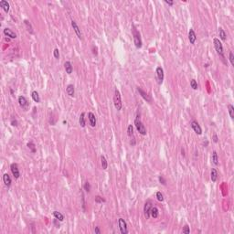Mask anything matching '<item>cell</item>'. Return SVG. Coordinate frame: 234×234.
<instances>
[{
  "instance_id": "obj_1",
  "label": "cell",
  "mask_w": 234,
  "mask_h": 234,
  "mask_svg": "<svg viewBox=\"0 0 234 234\" xmlns=\"http://www.w3.org/2000/svg\"><path fill=\"white\" fill-rule=\"evenodd\" d=\"M114 107L117 111H121L122 107H123V103H122V98H121V94L120 91L117 89H115L114 91Z\"/></svg>"
},
{
  "instance_id": "obj_2",
  "label": "cell",
  "mask_w": 234,
  "mask_h": 234,
  "mask_svg": "<svg viewBox=\"0 0 234 234\" xmlns=\"http://www.w3.org/2000/svg\"><path fill=\"white\" fill-rule=\"evenodd\" d=\"M132 32H133V36H134V42L136 48H141L142 47V39H141L140 37V33L138 32V30L136 29V27L134 26H133V29H132Z\"/></svg>"
},
{
  "instance_id": "obj_3",
  "label": "cell",
  "mask_w": 234,
  "mask_h": 234,
  "mask_svg": "<svg viewBox=\"0 0 234 234\" xmlns=\"http://www.w3.org/2000/svg\"><path fill=\"white\" fill-rule=\"evenodd\" d=\"M134 125H135L136 129L139 132V134H142V135H145L146 134V129H145V127L143 125V123L139 119V116H136L135 120H134Z\"/></svg>"
},
{
  "instance_id": "obj_4",
  "label": "cell",
  "mask_w": 234,
  "mask_h": 234,
  "mask_svg": "<svg viewBox=\"0 0 234 234\" xmlns=\"http://www.w3.org/2000/svg\"><path fill=\"white\" fill-rule=\"evenodd\" d=\"M213 42H214V47H215V49H216L217 53H218L219 56H221V57L224 59L223 47H222V44H221V42L219 41V39H218V38H214Z\"/></svg>"
},
{
  "instance_id": "obj_5",
  "label": "cell",
  "mask_w": 234,
  "mask_h": 234,
  "mask_svg": "<svg viewBox=\"0 0 234 234\" xmlns=\"http://www.w3.org/2000/svg\"><path fill=\"white\" fill-rule=\"evenodd\" d=\"M156 78L158 84H162L164 80V70L161 67H157L156 70Z\"/></svg>"
},
{
  "instance_id": "obj_6",
  "label": "cell",
  "mask_w": 234,
  "mask_h": 234,
  "mask_svg": "<svg viewBox=\"0 0 234 234\" xmlns=\"http://www.w3.org/2000/svg\"><path fill=\"white\" fill-rule=\"evenodd\" d=\"M118 225L120 231L122 234H126L128 233V230H127V224L123 218H119L118 219Z\"/></svg>"
},
{
  "instance_id": "obj_7",
  "label": "cell",
  "mask_w": 234,
  "mask_h": 234,
  "mask_svg": "<svg viewBox=\"0 0 234 234\" xmlns=\"http://www.w3.org/2000/svg\"><path fill=\"white\" fill-rule=\"evenodd\" d=\"M10 169H11V172L12 174H13L14 177L15 178H19L20 176V172H19V169H18V164H16V163H13V164H11V166H10Z\"/></svg>"
},
{
  "instance_id": "obj_8",
  "label": "cell",
  "mask_w": 234,
  "mask_h": 234,
  "mask_svg": "<svg viewBox=\"0 0 234 234\" xmlns=\"http://www.w3.org/2000/svg\"><path fill=\"white\" fill-rule=\"evenodd\" d=\"M18 103H19V106L22 109L24 110H27V107H29V102L26 99L25 96H19L18 97Z\"/></svg>"
},
{
  "instance_id": "obj_9",
  "label": "cell",
  "mask_w": 234,
  "mask_h": 234,
  "mask_svg": "<svg viewBox=\"0 0 234 234\" xmlns=\"http://www.w3.org/2000/svg\"><path fill=\"white\" fill-rule=\"evenodd\" d=\"M152 208V203L151 201H146L144 206V213H145V216L146 218H150V210H151Z\"/></svg>"
},
{
  "instance_id": "obj_10",
  "label": "cell",
  "mask_w": 234,
  "mask_h": 234,
  "mask_svg": "<svg viewBox=\"0 0 234 234\" xmlns=\"http://www.w3.org/2000/svg\"><path fill=\"white\" fill-rule=\"evenodd\" d=\"M72 27H73V30L75 31L77 37H78L80 39H82V34H81V31H80V27H79V26L77 25V23H76L74 20H72Z\"/></svg>"
},
{
  "instance_id": "obj_11",
  "label": "cell",
  "mask_w": 234,
  "mask_h": 234,
  "mask_svg": "<svg viewBox=\"0 0 234 234\" xmlns=\"http://www.w3.org/2000/svg\"><path fill=\"white\" fill-rule=\"evenodd\" d=\"M191 126H192V129L194 130V132L196 133L197 134L200 135V134H202V129H201L200 125H198V122H196V121H192V122H191Z\"/></svg>"
},
{
  "instance_id": "obj_12",
  "label": "cell",
  "mask_w": 234,
  "mask_h": 234,
  "mask_svg": "<svg viewBox=\"0 0 234 234\" xmlns=\"http://www.w3.org/2000/svg\"><path fill=\"white\" fill-rule=\"evenodd\" d=\"M3 33L5 34V36L9 37L10 38H17V34L15 33L13 30H11L10 29H7V27H6V29L3 30Z\"/></svg>"
},
{
  "instance_id": "obj_13",
  "label": "cell",
  "mask_w": 234,
  "mask_h": 234,
  "mask_svg": "<svg viewBox=\"0 0 234 234\" xmlns=\"http://www.w3.org/2000/svg\"><path fill=\"white\" fill-rule=\"evenodd\" d=\"M88 118H89V122H90V125H91V127H95L96 125V117H95V114L91 112H89L88 113Z\"/></svg>"
},
{
  "instance_id": "obj_14",
  "label": "cell",
  "mask_w": 234,
  "mask_h": 234,
  "mask_svg": "<svg viewBox=\"0 0 234 234\" xmlns=\"http://www.w3.org/2000/svg\"><path fill=\"white\" fill-rule=\"evenodd\" d=\"M188 39H189V41H190L191 44H194V43L196 42L197 36H196V33H195L194 29H189V32H188Z\"/></svg>"
},
{
  "instance_id": "obj_15",
  "label": "cell",
  "mask_w": 234,
  "mask_h": 234,
  "mask_svg": "<svg viewBox=\"0 0 234 234\" xmlns=\"http://www.w3.org/2000/svg\"><path fill=\"white\" fill-rule=\"evenodd\" d=\"M137 91H138V92L140 93V95L142 96V97H143V98L145 99L146 102H148V103H151V98H150L149 95H148V94H147L145 91H144L140 87H137Z\"/></svg>"
},
{
  "instance_id": "obj_16",
  "label": "cell",
  "mask_w": 234,
  "mask_h": 234,
  "mask_svg": "<svg viewBox=\"0 0 234 234\" xmlns=\"http://www.w3.org/2000/svg\"><path fill=\"white\" fill-rule=\"evenodd\" d=\"M3 181H4V184L7 186V187H10V186H11V183H12L11 177H10V176H9L7 173L3 175Z\"/></svg>"
},
{
  "instance_id": "obj_17",
  "label": "cell",
  "mask_w": 234,
  "mask_h": 234,
  "mask_svg": "<svg viewBox=\"0 0 234 234\" xmlns=\"http://www.w3.org/2000/svg\"><path fill=\"white\" fill-rule=\"evenodd\" d=\"M0 6H1V7H2L3 10H4L6 13H8L10 6H9V3L7 2V1H6V0H1V1H0Z\"/></svg>"
},
{
  "instance_id": "obj_18",
  "label": "cell",
  "mask_w": 234,
  "mask_h": 234,
  "mask_svg": "<svg viewBox=\"0 0 234 234\" xmlns=\"http://www.w3.org/2000/svg\"><path fill=\"white\" fill-rule=\"evenodd\" d=\"M66 91H67V93L69 96H71V97H73L74 94H75V90H74V86L72 84H69L67 86V88H66Z\"/></svg>"
},
{
  "instance_id": "obj_19",
  "label": "cell",
  "mask_w": 234,
  "mask_h": 234,
  "mask_svg": "<svg viewBox=\"0 0 234 234\" xmlns=\"http://www.w3.org/2000/svg\"><path fill=\"white\" fill-rule=\"evenodd\" d=\"M159 215V211H158V209L156 207H152L151 208V210H150V217L154 218H156L158 217Z\"/></svg>"
},
{
  "instance_id": "obj_20",
  "label": "cell",
  "mask_w": 234,
  "mask_h": 234,
  "mask_svg": "<svg viewBox=\"0 0 234 234\" xmlns=\"http://www.w3.org/2000/svg\"><path fill=\"white\" fill-rule=\"evenodd\" d=\"M218 171H217L216 168H212L211 169V172H210V178H211L212 182H215V181H217V179H218Z\"/></svg>"
},
{
  "instance_id": "obj_21",
  "label": "cell",
  "mask_w": 234,
  "mask_h": 234,
  "mask_svg": "<svg viewBox=\"0 0 234 234\" xmlns=\"http://www.w3.org/2000/svg\"><path fill=\"white\" fill-rule=\"evenodd\" d=\"M64 68H65V71H66V72H67L68 74H71L72 72V63L70 62V61H66V62L64 63Z\"/></svg>"
},
{
  "instance_id": "obj_22",
  "label": "cell",
  "mask_w": 234,
  "mask_h": 234,
  "mask_svg": "<svg viewBox=\"0 0 234 234\" xmlns=\"http://www.w3.org/2000/svg\"><path fill=\"white\" fill-rule=\"evenodd\" d=\"M24 24H25V26H26V27H27V31H29L30 34H34L33 27H32L31 24H30V22H29V20L25 19V20H24Z\"/></svg>"
},
{
  "instance_id": "obj_23",
  "label": "cell",
  "mask_w": 234,
  "mask_h": 234,
  "mask_svg": "<svg viewBox=\"0 0 234 234\" xmlns=\"http://www.w3.org/2000/svg\"><path fill=\"white\" fill-rule=\"evenodd\" d=\"M31 97H32V99H33L34 102H36V103H39L40 102V97H39V95H38V92L37 91H32Z\"/></svg>"
},
{
  "instance_id": "obj_24",
  "label": "cell",
  "mask_w": 234,
  "mask_h": 234,
  "mask_svg": "<svg viewBox=\"0 0 234 234\" xmlns=\"http://www.w3.org/2000/svg\"><path fill=\"white\" fill-rule=\"evenodd\" d=\"M53 216L55 217V218H57V219L60 221H64V216L59 211H53Z\"/></svg>"
},
{
  "instance_id": "obj_25",
  "label": "cell",
  "mask_w": 234,
  "mask_h": 234,
  "mask_svg": "<svg viewBox=\"0 0 234 234\" xmlns=\"http://www.w3.org/2000/svg\"><path fill=\"white\" fill-rule=\"evenodd\" d=\"M212 162H213V164H214L215 166H218V154H217V152L214 151L213 153H212Z\"/></svg>"
},
{
  "instance_id": "obj_26",
  "label": "cell",
  "mask_w": 234,
  "mask_h": 234,
  "mask_svg": "<svg viewBox=\"0 0 234 234\" xmlns=\"http://www.w3.org/2000/svg\"><path fill=\"white\" fill-rule=\"evenodd\" d=\"M101 163H102V167H103V169H107L108 163H107L106 158H105V156H101Z\"/></svg>"
},
{
  "instance_id": "obj_27",
  "label": "cell",
  "mask_w": 234,
  "mask_h": 234,
  "mask_svg": "<svg viewBox=\"0 0 234 234\" xmlns=\"http://www.w3.org/2000/svg\"><path fill=\"white\" fill-rule=\"evenodd\" d=\"M84 115H85V114L84 113H81V114H80V118H79V123H80V126L81 127H84L85 126V118H84Z\"/></svg>"
},
{
  "instance_id": "obj_28",
  "label": "cell",
  "mask_w": 234,
  "mask_h": 234,
  "mask_svg": "<svg viewBox=\"0 0 234 234\" xmlns=\"http://www.w3.org/2000/svg\"><path fill=\"white\" fill-rule=\"evenodd\" d=\"M218 33H219V38H221V40H226V37H227V35H226L225 31L223 30V29L219 27V29H218Z\"/></svg>"
},
{
  "instance_id": "obj_29",
  "label": "cell",
  "mask_w": 234,
  "mask_h": 234,
  "mask_svg": "<svg viewBox=\"0 0 234 234\" xmlns=\"http://www.w3.org/2000/svg\"><path fill=\"white\" fill-rule=\"evenodd\" d=\"M228 110H229V114H230V118L233 119L234 118V107L232 104H229L228 105Z\"/></svg>"
},
{
  "instance_id": "obj_30",
  "label": "cell",
  "mask_w": 234,
  "mask_h": 234,
  "mask_svg": "<svg viewBox=\"0 0 234 234\" xmlns=\"http://www.w3.org/2000/svg\"><path fill=\"white\" fill-rule=\"evenodd\" d=\"M27 147H29V150H30L32 153H35V152H36V146H35V144H34L32 141H30V142L27 143Z\"/></svg>"
},
{
  "instance_id": "obj_31",
  "label": "cell",
  "mask_w": 234,
  "mask_h": 234,
  "mask_svg": "<svg viewBox=\"0 0 234 234\" xmlns=\"http://www.w3.org/2000/svg\"><path fill=\"white\" fill-rule=\"evenodd\" d=\"M127 134L129 136H133V134H134V128H133V125H128V128H127Z\"/></svg>"
},
{
  "instance_id": "obj_32",
  "label": "cell",
  "mask_w": 234,
  "mask_h": 234,
  "mask_svg": "<svg viewBox=\"0 0 234 234\" xmlns=\"http://www.w3.org/2000/svg\"><path fill=\"white\" fill-rule=\"evenodd\" d=\"M156 198H157V200L161 201V202L164 201V199H165V198H164V195H163L161 192H156Z\"/></svg>"
},
{
  "instance_id": "obj_33",
  "label": "cell",
  "mask_w": 234,
  "mask_h": 234,
  "mask_svg": "<svg viewBox=\"0 0 234 234\" xmlns=\"http://www.w3.org/2000/svg\"><path fill=\"white\" fill-rule=\"evenodd\" d=\"M190 86L193 90H197L198 89V83H197L196 80H190Z\"/></svg>"
},
{
  "instance_id": "obj_34",
  "label": "cell",
  "mask_w": 234,
  "mask_h": 234,
  "mask_svg": "<svg viewBox=\"0 0 234 234\" xmlns=\"http://www.w3.org/2000/svg\"><path fill=\"white\" fill-rule=\"evenodd\" d=\"M104 201H105L104 198H103L102 197H100V196H96V198H95V202L96 203H103V202H104Z\"/></svg>"
},
{
  "instance_id": "obj_35",
  "label": "cell",
  "mask_w": 234,
  "mask_h": 234,
  "mask_svg": "<svg viewBox=\"0 0 234 234\" xmlns=\"http://www.w3.org/2000/svg\"><path fill=\"white\" fill-rule=\"evenodd\" d=\"M182 232H183V233H186V234H188V233H190V229H189V226H188V225H185V227H184V229H183Z\"/></svg>"
},
{
  "instance_id": "obj_36",
  "label": "cell",
  "mask_w": 234,
  "mask_h": 234,
  "mask_svg": "<svg viewBox=\"0 0 234 234\" xmlns=\"http://www.w3.org/2000/svg\"><path fill=\"white\" fill-rule=\"evenodd\" d=\"M84 189H85V191H87V192L91 191V185H90L89 182H85V184H84Z\"/></svg>"
},
{
  "instance_id": "obj_37",
  "label": "cell",
  "mask_w": 234,
  "mask_h": 234,
  "mask_svg": "<svg viewBox=\"0 0 234 234\" xmlns=\"http://www.w3.org/2000/svg\"><path fill=\"white\" fill-rule=\"evenodd\" d=\"M230 64L232 66H234V56H233V52L230 51Z\"/></svg>"
},
{
  "instance_id": "obj_38",
  "label": "cell",
  "mask_w": 234,
  "mask_h": 234,
  "mask_svg": "<svg viewBox=\"0 0 234 234\" xmlns=\"http://www.w3.org/2000/svg\"><path fill=\"white\" fill-rule=\"evenodd\" d=\"M53 55L56 59H59L60 58V52H59V49H55L53 51Z\"/></svg>"
},
{
  "instance_id": "obj_39",
  "label": "cell",
  "mask_w": 234,
  "mask_h": 234,
  "mask_svg": "<svg viewBox=\"0 0 234 234\" xmlns=\"http://www.w3.org/2000/svg\"><path fill=\"white\" fill-rule=\"evenodd\" d=\"M159 181H160V183L162 184V185H166V184H167V182H166V179L164 178L162 176H159Z\"/></svg>"
},
{
  "instance_id": "obj_40",
  "label": "cell",
  "mask_w": 234,
  "mask_h": 234,
  "mask_svg": "<svg viewBox=\"0 0 234 234\" xmlns=\"http://www.w3.org/2000/svg\"><path fill=\"white\" fill-rule=\"evenodd\" d=\"M165 2L167 3V5H170V6H172V5H174V1H168V0H166Z\"/></svg>"
},
{
  "instance_id": "obj_41",
  "label": "cell",
  "mask_w": 234,
  "mask_h": 234,
  "mask_svg": "<svg viewBox=\"0 0 234 234\" xmlns=\"http://www.w3.org/2000/svg\"><path fill=\"white\" fill-rule=\"evenodd\" d=\"M213 141H214L215 143H218V136H217V134L213 135Z\"/></svg>"
},
{
  "instance_id": "obj_42",
  "label": "cell",
  "mask_w": 234,
  "mask_h": 234,
  "mask_svg": "<svg viewBox=\"0 0 234 234\" xmlns=\"http://www.w3.org/2000/svg\"><path fill=\"white\" fill-rule=\"evenodd\" d=\"M95 233H97V234L101 233V230H100V229H99V227H95Z\"/></svg>"
},
{
  "instance_id": "obj_43",
  "label": "cell",
  "mask_w": 234,
  "mask_h": 234,
  "mask_svg": "<svg viewBox=\"0 0 234 234\" xmlns=\"http://www.w3.org/2000/svg\"><path fill=\"white\" fill-rule=\"evenodd\" d=\"M11 123H12V125H14V126H17V125H18V122H17L16 120H15V121H14V120L12 121Z\"/></svg>"
},
{
  "instance_id": "obj_44",
  "label": "cell",
  "mask_w": 234,
  "mask_h": 234,
  "mask_svg": "<svg viewBox=\"0 0 234 234\" xmlns=\"http://www.w3.org/2000/svg\"><path fill=\"white\" fill-rule=\"evenodd\" d=\"M10 92H11V94L14 93V91H13V90H12V89H10Z\"/></svg>"
}]
</instances>
